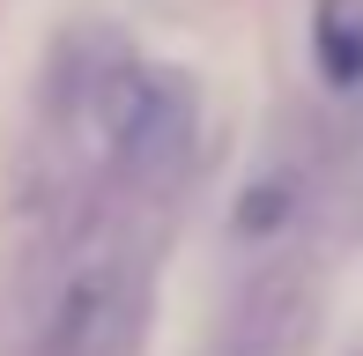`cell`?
Here are the masks:
<instances>
[{
    "label": "cell",
    "mask_w": 363,
    "mask_h": 356,
    "mask_svg": "<svg viewBox=\"0 0 363 356\" xmlns=\"http://www.w3.org/2000/svg\"><path fill=\"white\" fill-rule=\"evenodd\" d=\"M82 111L96 119L111 164H119L126 186L156 193L186 171V149H193V96L178 74L163 67H134V60H111L82 82Z\"/></svg>",
    "instance_id": "obj_2"
},
{
    "label": "cell",
    "mask_w": 363,
    "mask_h": 356,
    "mask_svg": "<svg viewBox=\"0 0 363 356\" xmlns=\"http://www.w3.org/2000/svg\"><path fill=\"white\" fill-rule=\"evenodd\" d=\"M319 67L334 82H356L363 74V0H319Z\"/></svg>",
    "instance_id": "obj_4"
},
{
    "label": "cell",
    "mask_w": 363,
    "mask_h": 356,
    "mask_svg": "<svg viewBox=\"0 0 363 356\" xmlns=\"http://www.w3.org/2000/svg\"><path fill=\"white\" fill-rule=\"evenodd\" d=\"M296 216H304V171H296L289 156L259 164L252 186L238 193V238H245V245H274Z\"/></svg>",
    "instance_id": "obj_3"
},
{
    "label": "cell",
    "mask_w": 363,
    "mask_h": 356,
    "mask_svg": "<svg viewBox=\"0 0 363 356\" xmlns=\"http://www.w3.org/2000/svg\"><path fill=\"white\" fill-rule=\"evenodd\" d=\"M141 260L111 223H89L52 267L45 289V319H38V356H126L141 327Z\"/></svg>",
    "instance_id": "obj_1"
}]
</instances>
